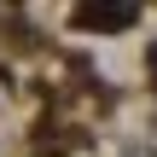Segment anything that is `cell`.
I'll return each instance as SVG.
<instances>
[{"label":"cell","mask_w":157,"mask_h":157,"mask_svg":"<svg viewBox=\"0 0 157 157\" xmlns=\"http://www.w3.org/2000/svg\"><path fill=\"white\" fill-rule=\"evenodd\" d=\"M76 23L82 29H128L134 23V6H82Z\"/></svg>","instance_id":"1"}]
</instances>
